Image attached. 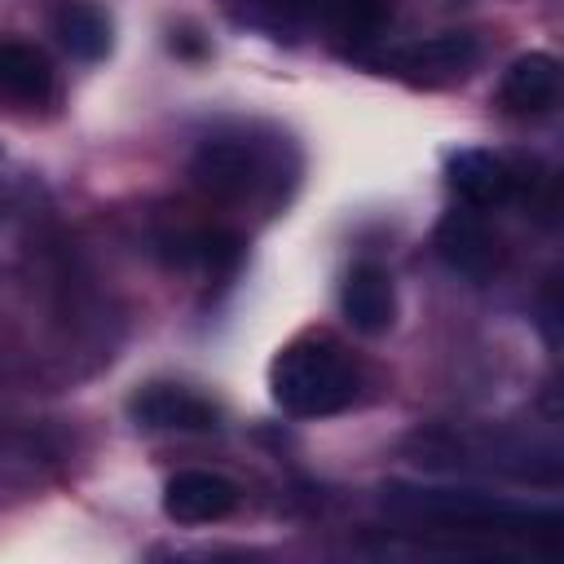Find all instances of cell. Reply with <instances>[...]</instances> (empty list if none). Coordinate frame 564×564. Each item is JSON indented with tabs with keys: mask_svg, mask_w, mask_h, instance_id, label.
I'll return each instance as SVG.
<instances>
[{
	"mask_svg": "<svg viewBox=\"0 0 564 564\" xmlns=\"http://www.w3.org/2000/svg\"><path fill=\"white\" fill-rule=\"evenodd\" d=\"M383 511L405 524H436L445 533H480V538H533L560 533L555 507L516 502L507 494L467 489V485H383Z\"/></svg>",
	"mask_w": 564,
	"mask_h": 564,
	"instance_id": "cell-1",
	"label": "cell"
},
{
	"mask_svg": "<svg viewBox=\"0 0 564 564\" xmlns=\"http://www.w3.org/2000/svg\"><path fill=\"white\" fill-rule=\"evenodd\" d=\"M414 463L423 467H458V471H498L516 480H560V449L516 432H419L410 441Z\"/></svg>",
	"mask_w": 564,
	"mask_h": 564,
	"instance_id": "cell-3",
	"label": "cell"
},
{
	"mask_svg": "<svg viewBox=\"0 0 564 564\" xmlns=\"http://www.w3.org/2000/svg\"><path fill=\"white\" fill-rule=\"evenodd\" d=\"M476 57H480V44H476L471 35L445 31V35H432V40H423V44H410V48L397 57V66H401L410 79H419V84H445V79L467 75V70L476 66Z\"/></svg>",
	"mask_w": 564,
	"mask_h": 564,
	"instance_id": "cell-13",
	"label": "cell"
},
{
	"mask_svg": "<svg viewBox=\"0 0 564 564\" xmlns=\"http://www.w3.org/2000/svg\"><path fill=\"white\" fill-rule=\"evenodd\" d=\"M167 247H172V260L176 264H203V269H212V273H220V269H229L234 260H238V238L234 234H225V229H185V234H172V238H163Z\"/></svg>",
	"mask_w": 564,
	"mask_h": 564,
	"instance_id": "cell-15",
	"label": "cell"
},
{
	"mask_svg": "<svg viewBox=\"0 0 564 564\" xmlns=\"http://www.w3.org/2000/svg\"><path fill=\"white\" fill-rule=\"evenodd\" d=\"M189 181L216 203H256L282 189V163L264 141L207 137L189 159Z\"/></svg>",
	"mask_w": 564,
	"mask_h": 564,
	"instance_id": "cell-4",
	"label": "cell"
},
{
	"mask_svg": "<svg viewBox=\"0 0 564 564\" xmlns=\"http://www.w3.org/2000/svg\"><path fill=\"white\" fill-rule=\"evenodd\" d=\"M273 13L300 22V26H326L335 35H370L392 0H264Z\"/></svg>",
	"mask_w": 564,
	"mask_h": 564,
	"instance_id": "cell-11",
	"label": "cell"
},
{
	"mask_svg": "<svg viewBox=\"0 0 564 564\" xmlns=\"http://www.w3.org/2000/svg\"><path fill=\"white\" fill-rule=\"evenodd\" d=\"M48 31L75 62H101L110 53V13L93 0H57Z\"/></svg>",
	"mask_w": 564,
	"mask_h": 564,
	"instance_id": "cell-12",
	"label": "cell"
},
{
	"mask_svg": "<svg viewBox=\"0 0 564 564\" xmlns=\"http://www.w3.org/2000/svg\"><path fill=\"white\" fill-rule=\"evenodd\" d=\"M128 414L150 432H212L220 419V410L203 392L181 383H145L128 401Z\"/></svg>",
	"mask_w": 564,
	"mask_h": 564,
	"instance_id": "cell-7",
	"label": "cell"
},
{
	"mask_svg": "<svg viewBox=\"0 0 564 564\" xmlns=\"http://www.w3.org/2000/svg\"><path fill=\"white\" fill-rule=\"evenodd\" d=\"M238 485L207 467H185L163 485V516L172 524H216L238 511Z\"/></svg>",
	"mask_w": 564,
	"mask_h": 564,
	"instance_id": "cell-6",
	"label": "cell"
},
{
	"mask_svg": "<svg viewBox=\"0 0 564 564\" xmlns=\"http://www.w3.org/2000/svg\"><path fill=\"white\" fill-rule=\"evenodd\" d=\"M339 308H344V322L357 335H383L397 322V286H392V273L383 264H375V260L352 264L348 278H344V291H339Z\"/></svg>",
	"mask_w": 564,
	"mask_h": 564,
	"instance_id": "cell-9",
	"label": "cell"
},
{
	"mask_svg": "<svg viewBox=\"0 0 564 564\" xmlns=\"http://www.w3.org/2000/svg\"><path fill=\"white\" fill-rule=\"evenodd\" d=\"M445 181L467 207H502V203H511V198H520L529 189L520 167L511 159L494 154V150H458V154H449Z\"/></svg>",
	"mask_w": 564,
	"mask_h": 564,
	"instance_id": "cell-5",
	"label": "cell"
},
{
	"mask_svg": "<svg viewBox=\"0 0 564 564\" xmlns=\"http://www.w3.org/2000/svg\"><path fill=\"white\" fill-rule=\"evenodd\" d=\"M269 392H273V405L291 419H326L357 401L361 366L352 361V352L339 339L308 330L273 357Z\"/></svg>",
	"mask_w": 564,
	"mask_h": 564,
	"instance_id": "cell-2",
	"label": "cell"
},
{
	"mask_svg": "<svg viewBox=\"0 0 564 564\" xmlns=\"http://www.w3.org/2000/svg\"><path fill=\"white\" fill-rule=\"evenodd\" d=\"M436 251L463 278H489L498 269V238H494L489 220L480 216V207H467V203L441 216Z\"/></svg>",
	"mask_w": 564,
	"mask_h": 564,
	"instance_id": "cell-8",
	"label": "cell"
},
{
	"mask_svg": "<svg viewBox=\"0 0 564 564\" xmlns=\"http://www.w3.org/2000/svg\"><path fill=\"white\" fill-rule=\"evenodd\" d=\"M0 93L26 106H44L53 97V66L35 44H0Z\"/></svg>",
	"mask_w": 564,
	"mask_h": 564,
	"instance_id": "cell-14",
	"label": "cell"
},
{
	"mask_svg": "<svg viewBox=\"0 0 564 564\" xmlns=\"http://www.w3.org/2000/svg\"><path fill=\"white\" fill-rule=\"evenodd\" d=\"M560 97V62L551 53H524L502 70L498 106L507 115H546Z\"/></svg>",
	"mask_w": 564,
	"mask_h": 564,
	"instance_id": "cell-10",
	"label": "cell"
}]
</instances>
